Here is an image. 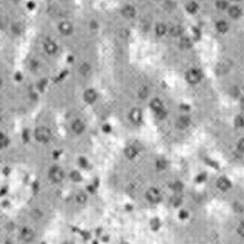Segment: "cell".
<instances>
[{
    "instance_id": "obj_1",
    "label": "cell",
    "mask_w": 244,
    "mask_h": 244,
    "mask_svg": "<svg viewBox=\"0 0 244 244\" xmlns=\"http://www.w3.org/2000/svg\"><path fill=\"white\" fill-rule=\"evenodd\" d=\"M34 137L38 142L41 143H47L51 139V131L48 127L46 126H39L35 129Z\"/></svg>"
},
{
    "instance_id": "obj_2",
    "label": "cell",
    "mask_w": 244,
    "mask_h": 244,
    "mask_svg": "<svg viewBox=\"0 0 244 244\" xmlns=\"http://www.w3.org/2000/svg\"><path fill=\"white\" fill-rule=\"evenodd\" d=\"M49 177L53 182L59 183V182H61L63 180L64 173L60 167H52L49 172Z\"/></svg>"
},
{
    "instance_id": "obj_3",
    "label": "cell",
    "mask_w": 244,
    "mask_h": 244,
    "mask_svg": "<svg viewBox=\"0 0 244 244\" xmlns=\"http://www.w3.org/2000/svg\"><path fill=\"white\" fill-rule=\"evenodd\" d=\"M202 78V74L199 69H190L186 75V80L191 84H195L201 80Z\"/></svg>"
},
{
    "instance_id": "obj_4",
    "label": "cell",
    "mask_w": 244,
    "mask_h": 244,
    "mask_svg": "<svg viewBox=\"0 0 244 244\" xmlns=\"http://www.w3.org/2000/svg\"><path fill=\"white\" fill-rule=\"evenodd\" d=\"M21 238H22V240L26 243L31 242V241L34 239L33 230L30 229V228H28V227L23 228V230L21 231Z\"/></svg>"
},
{
    "instance_id": "obj_5",
    "label": "cell",
    "mask_w": 244,
    "mask_h": 244,
    "mask_svg": "<svg viewBox=\"0 0 244 244\" xmlns=\"http://www.w3.org/2000/svg\"><path fill=\"white\" fill-rule=\"evenodd\" d=\"M146 197L151 203H158L160 201V194L156 188L148 189V191L146 192Z\"/></svg>"
},
{
    "instance_id": "obj_6",
    "label": "cell",
    "mask_w": 244,
    "mask_h": 244,
    "mask_svg": "<svg viewBox=\"0 0 244 244\" xmlns=\"http://www.w3.org/2000/svg\"><path fill=\"white\" fill-rule=\"evenodd\" d=\"M83 97H84V100L86 103L92 104V103H94V101L96 100V98H97V93H96V91L94 89H87L84 92Z\"/></svg>"
},
{
    "instance_id": "obj_7",
    "label": "cell",
    "mask_w": 244,
    "mask_h": 244,
    "mask_svg": "<svg viewBox=\"0 0 244 244\" xmlns=\"http://www.w3.org/2000/svg\"><path fill=\"white\" fill-rule=\"evenodd\" d=\"M59 30H60V32L63 34V35H71V34L72 33L74 28H72V25L71 23L63 22L59 25Z\"/></svg>"
},
{
    "instance_id": "obj_8",
    "label": "cell",
    "mask_w": 244,
    "mask_h": 244,
    "mask_svg": "<svg viewBox=\"0 0 244 244\" xmlns=\"http://www.w3.org/2000/svg\"><path fill=\"white\" fill-rule=\"evenodd\" d=\"M129 118H130V120L133 123H140L141 120H142V112H141V110L137 109V108L133 109L130 111Z\"/></svg>"
},
{
    "instance_id": "obj_9",
    "label": "cell",
    "mask_w": 244,
    "mask_h": 244,
    "mask_svg": "<svg viewBox=\"0 0 244 244\" xmlns=\"http://www.w3.org/2000/svg\"><path fill=\"white\" fill-rule=\"evenodd\" d=\"M72 130L76 133H78V135H80V133H82L85 130V124L83 123V121L78 119L72 123Z\"/></svg>"
},
{
    "instance_id": "obj_10",
    "label": "cell",
    "mask_w": 244,
    "mask_h": 244,
    "mask_svg": "<svg viewBox=\"0 0 244 244\" xmlns=\"http://www.w3.org/2000/svg\"><path fill=\"white\" fill-rule=\"evenodd\" d=\"M45 50L47 51L48 54H55L57 51V45L53 41H48L45 42Z\"/></svg>"
},
{
    "instance_id": "obj_11",
    "label": "cell",
    "mask_w": 244,
    "mask_h": 244,
    "mask_svg": "<svg viewBox=\"0 0 244 244\" xmlns=\"http://www.w3.org/2000/svg\"><path fill=\"white\" fill-rule=\"evenodd\" d=\"M122 15L124 16L125 18H127V19L133 18V17H135V15H136L135 7L131 6V5H126V6L122 9Z\"/></svg>"
},
{
    "instance_id": "obj_12",
    "label": "cell",
    "mask_w": 244,
    "mask_h": 244,
    "mask_svg": "<svg viewBox=\"0 0 244 244\" xmlns=\"http://www.w3.org/2000/svg\"><path fill=\"white\" fill-rule=\"evenodd\" d=\"M230 186H231L230 181L228 180L227 178H224V177H221V178H219L218 180H217V187H218L219 189L227 190L228 188H230Z\"/></svg>"
},
{
    "instance_id": "obj_13",
    "label": "cell",
    "mask_w": 244,
    "mask_h": 244,
    "mask_svg": "<svg viewBox=\"0 0 244 244\" xmlns=\"http://www.w3.org/2000/svg\"><path fill=\"white\" fill-rule=\"evenodd\" d=\"M189 125V118L188 117H180L177 120V127L184 129Z\"/></svg>"
},
{
    "instance_id": "obj_14",
    "label": "cell",
    "mask_w": 244,
    "mask_h": 244,
    "mask_svg": "<svg viewBox=\"0 0 244 244\" xmlns=\"http://www.w3.org/2000/svg\"><path fill=\"white\" fill-rule=\"evenodd\" d=\"M124 153H125V156H126L127 158H129V159H133V158H135L136 155H137V150L135 149V147L128 146L127 148H125Z\"/></svg>"
},
{
    "instance_id": "obj_15",
    "label": "cell",
    "mask_w": 244,
    "mask_h": 244,
    "mask_svg": "<svg viewBox=\"0 0 244 244\" xmlns=\"http://www.w3.org/2000/svg\"><path fill=\"white\" fill-rule=\"evenodd\" d=\"M150 107H151L155 112H157L162 109V104L158 98H154V100H152L151 103H150Z\"/></svg>"
},
{
    "instance_id": "obj_16",
    "label": "cell",
    "mask_w": 244,
    "mask_h": 244,
    "mask_svg": "<svg viewBox=\"0 0 244 244\" xmlns=\"http://www.w3.org/2000/svg\"><path fill=\"white\" fill-rule=\"evenodd\" d=\"M76 200L79 204H85L87 202V195L85 192L80 191V192H78L76 195Z\"/></svg>"
},
{
    "instance_id": "obj_17",
    "label": "cell",
    "mask_w": 244,
    "mask_h": 244,
    "mask_svg": "<svg viewBox=\"0 0 244 244\" xmlns=\"http://www.w3.org/2000/svg\"><path fill=\"white\" fill-rule=\"evenodd\" d=\"M155 31H156V34L159 36L163 35V34L166 33V31H167V27H166L165 24L162 23H159L156 25V28H155Z\"/></svg>"
},
{
    "instance_id": "obj_18",
    "label": "cell",
    "mask_w": 244,
    "mask_h": 244,
    "mask_svg": "<svg viewBox=\"0 0 244 244\" xmlns=\"http://www.w3.org/2000/svg\"><path fill=\"white\" fill-rule=\"evenodd\" d=\"M170 33L172 36H179L182 33V28L180 26H172L170 28Z\"/></svg>"
},
{
    "instance_id": "obj_19",
    "label": "cell",
    "mask_w": 244,
    "mask_h": 244,
    "mask_svg": "<svg viewBox=\"0 0 244 244\" xmlns=\"http://www.w3.org/2000/svg\"><path fill=\"white\" fill-rule=\"evenodd\" d=\"M90 65L88 63H83L81 65V67H80V72L83 75V76H88V75L90 74Z\"/></svg>"
},
{
    "instance_id": "obj_20",
    "label": "cell",
    "mask_w": 244,
    "mask_h": 244,
    "mask_svg": "<svg viewBox=\"0 0 244 244\" xmlns=\"http://www.w3.org/2000/svg\"><path fill=\"white\" fill-rule=\"evenodd\" d=\"M9 144V138H7L5 135H3V133H0V148L6 147Z\"/></svg>"
},
{
    "instance_id": "obj_21",
    "label": "cell",
    "mask_w": 244,
    "mask_h": 244,
    "mask_svg": "<svg viewBox=\"0 0 244 244\" xmlns=\"http://www.w3.org/2000/svg\"><path fill=\"white\" fill-rule=\"evenodd\" d=\"M229 14L232 18H238L240 16V9L237 6H232L229 9Z\"/></svg>"
},
{
    "instance_id": "obj_22",
    "label": "cell",
    "mask_w": 244,
    "mask_h": 244,
    "mask_svg": "<svg viewBox=\"0 0 244 244\" xmlns=\"http://www.w3.org/2000/svg\"><path fill=\"white\" fill-rule=\"evenodd\" d=\"M216 28L219 32H226L228 30V28H229V26H228V24L226 22L220 21V22L216 24Z\"/></svg>"
},
{
    "instance_id": "obj_23",
    "label": "cell",
    "mask_w": 244,
    "mask_h": 244,
    "mask_svg": "<svg viewBox=\"0 0 244 244\" xmlns=\"http://www.w3.org/2000/svg\"><path fill=\"white\" fill-rule=\"evenodd\" d=\"M69 177H71V180L75 181V182H79V181L82 180L81 174L78 172V171H72V172L71 173V175H69Z\"/></svg>"
},
{
    "instance_id": "obj_24",
    "label": "cell",
    "mask_w": 244,
    "mask_h": 244,
    "mask_svg": "<svg viewBox=\"0 0 244 244\" xmlns=\"http://www.w3.org/2000/svg\"><path fill=\"white\" fill-rule=\"evenodd\" d=\"M197 9H198V5L195 2H189L188 4L186 5V9L188 10L189 13H191V14H194V13L197 12Z\"/></svg>"
},
{
    "instance_id": "obj_25",
    "label": "cell",
    "mask_w": 244,
    "mask_h": 244,
    "mask_svg": "<svg viewBox=\"0 0 244 244\" xmlns=\"http://www.w3.org/2000/svg\"><path fill=\"white\" fill-rule=\"evenodd\" d=\"M156 168L158 170H165L167 168V162L165 159H158L156 162Z\"/></svg>"
},
{
    "instance_id": "obj_26",
    "label": "cell",
    "mask_w": 244,
    "mask_h": 244,
    "mask_svg": "<svg viewBox=\"0 0 244 244\" xmlns=\"http://www.w3.org/2000/svg\"><path fill=\"white\" fill-rule=\"evenodd\" d=\"M235 124L237 125V126H239V127L244 126V116H242V115H240V116H237V117H236Z\"/></svg>"
},
{
    "instance_id": "obj_27",
    "label": "cell",
    "mask_w": 244,
    "mask_h": 244,
    "mask_svg": "<svg viewBox=\"0 0 244 244\" xmlns=\"http://www.w3.org/2000/svg\"><path fill=\"white\" fill-rule=\"evenodd\" d=\"M139 96L141 98H146L148 96V89H147V87H142L139 90Z\"/></svg>"
},
{
    "instance_id": "obj_28",
    "label": "cell",
    "mask_w": 244,
    "mask_h": 244,
    "mask_svg": "<svg viewBox=\"0 0 244 244\" xmlns=\"http://www.w3.org/2000/svg\"><path fill=\"white\" fill-rule=\"evenodd\" d=\"M150 226H151V228L153 230H157L158 228H159V226H160L159 220H158L157 218H153L151 221H150Z\"/></svg>"
},
{
    "instance_id": "obj_29",
    "label": "cell",
    "mask_w": 244,
    "mask_h": 244,
    "mask_svg": "<svg viewBox=\"0 0 244 244\" xmlns=\"http://www.w3.org/2000/svg\"><path fill=\"white\" fill-rule=\"evenodd\" d=\"M155 115H156V117L158 118V119H165V117L167 116V113H166V111L163 109L162 110H159V111H157V112H155Z\"/></svg>"
},
{
    "instance_id": "obj_30",
    "label": "cell",
    "mask_w": 244,
    "mask_h": 244,
    "mask_svg": "<svg viewBox=\"0 0 244 244\" xmlns=\"http://www.w3.org/2000/svg\"><path fill=\"white\" fill-rule=\"evenodd\" d=\"M180 45H181L182 48H189L190 47V41H189V38H187V37H183V38L181 39Z\"/></svg>"
},
{
    "instance_id": "obj_31",
    "label": "cell",
    "mask_w": 244,
    "mask_h": 244,
    "mask_svg": "<svg viewBox=\"0 0 244 244\" xmlns=\"http://www.w3.org/2000/svg\"><path fill=\"white\" fill-rule=\"evenodd\" d=\"M172 188L175 190V191H180V190L183 188V185H182L181 182H175L174 184H172Z\"/></svg>"
},
{
    "instance_id": "obj_32",
    "label": "cell",
    "mask_w": 244,
    "mask_h": 244,
    "mask_svg": "<svg viewBox=\"0 0 244 244\" xmlns=\"http://www.w3.org/2000/svg\"><path fill=\"white\" fill-rule=\"evenodd\" d=\"M31 215L33 216V218H35V219H38V218H41L42 215V213L41 212V211L38 210V209H34L33 211H32V213H31Z\"/></svg>"
},
{
    "instance_id": "obj_33",
    "label": "cell",
    "mask_w": 244,
    "mask_h": 244,
    "mask_svg": "<svg viewBox=\"0 0 244 244\" xmlns=\"http://www.w3.org/2000/svg\"><path fill=\"white\" fill-rule=\"evenodd\" d=\"M79 163H80V166H81L82 168H86L88 166V162H87V159L85 157H80L79 158Z\"/></svg>"
},
{
    "instance_id": "obj_34",
    "label": "cell",
    "mask_w": 244,
    "mask_h": 244,
    "mask_svg": "<svg viewBox=\"0 0 244 244\" xmlns=\"http://www.w3.org/2000/svg\"><path fill=\"white\" fill-rule=\"evenodd\" d=\"M216 5H217V7H218V9H224L228 6V3H227V1H217Z\"/></svg>"
},
{
    "instance_id": "obj_35",
    "label": "cell",
    "mask_w": 244,
    "mask_h": 244,
    "mask_svg": "<svg viewBox=\"0 0 244 244\" xmlns=\"http://www.w3.org/2000/svg\"><path fill=\"white\" fill-rule=\"evenodd\" d=\"M172 203L174 206H179L181 204V198L180 197H174L172 199Z\"/></svg>"
},
{
    "instance_id": "obj_36",
    "label": "cell",
    "mask_w": 244,
    "mask_h": 244,
    "mask_svg": "<svg viewBox=\"0 0 244 244\" xmlns=\"http://www.w3.org/2000/svg\"><path fill=\"white\" fill-rule=\"evenodd\" d=\"M13 31H14V33L15 34H20V31H21V29H20V26L18 25V24H15V25H13Z\"/></svg>"
},
{
    "instance_id": "obj_37",
    "label": "cell",
    "mask_w": 244,
    "mask_h": 244,
    "mask_svg": "<svg viewBox=\"0 0 244 244\" xmlns=\"http://www.w3.org/2000/svg\"><path fill=\"white\" fill-rule=\"evenodd\" d=\"M187 216H188V213L184 210H181L180 213H179V217H180L181 219H185V218H187Z\"/></svg>"
},
{
    "instance_id": "obj_38",
    "label": "cell",
    "mask_w": 244,
    "mask_h": 244,
    "mask_svg": "<svg viewBox=\"0 0 244 244\" xmlns=\"http://www.w3.org/2000/svg\"><path fill=\"white\" fill-rule=\"evenodd\" d=\"M238 233H239V235L244 237V224H241L240 226L238 227Z\"/></svg>"
},
{
    "instance_id": "obj_39",
    "label": "cell",
    "mask_w": 244,
    "mask_h": 244,
    "mask_svg": "<svg viewBox=\"0 0 244 244\" xmlns=\"http://www.w3.org/2000/svg\"><path fill=\"white\" fill-rule=\"evenodd\" d=\"M238 149L241 150V151H244V139L239 141V143H238Z\"/></svg>"
},
{
    "instance_id": "obj_40",
    "label": "cell",
    "mask_w": 244,
    "mask_h": 244,
    "mask_svg": "<svg viewBox=\"0 0 244 244\" xmlns=\"http://www.w3.org/2000/svg\"><path fill=\"white\" fill-rule=\"evenodd\" d=\"M205 179H206V175H205V174H202V175H199L197 177V182L205 181Z\"/></svg>"
},
{
    "instance_id": "obj_41",
    "label": "cell",
    "mask_w": 244,
    "mask_h": 244,
    "mask_svg": "<svg viewBox=\"0 0 244 244\" xmlns=\"http://www.w3.org/2000/svg\"><path fill=\"white\" fill-rule=\"evenodd\" d=\"M103 130L104 133H110V131H111V126H110L109 124H104L103 126Z\"/></svg>"
},
{
    "instance_id": "obj_42",
    "label": "cell",
    "mask_w": 244,
    "mask_h": 244,
    "mask_svg": "<svg viewBox=\"0 0 244 244\" xmlns=\"http://www.w3.org/2000/svg\"><path fill=\"white\" fill-rule=\"evenodd\" d=\"M90 27H91V29H96V28L98 27V25H97V23H96L95 21H91Z\"/></svg>"
},
{
    "instance_id": "obj_43",
    "label": "cell",
    "mask_w": 244,
    "mask_h": 244,
    "mask_svg": "<svg viewBox=\"0 0 244 244\" xmlns=\"http://www.w3.org/2000/svg\"><path fill=\"white\" fill-rule=\"evenodd\" d=\"M192 31H194V34H195V37H197V38H199V36H200L199 30H198V29H195V28H194V29H192Z\"/></svg>"
},
{
    "instance_id": "obj_44",
    "label": "cell",
    "mask_w": 244,
    "mask_h": 244,
    "mask_svg": "<svg viewBox=\"0 0 244 244\" xmlns=\"http://www.w3.org/2000/svg\"><path fill=\"white\" fill-rule=\"evenodd\" d=\"M27 6H28V9H33L34 7H35V4L33 3V2H28V4H27Z\"/></svg>"
},
{
    "instance_id": "obj_45",
    "label": "cell",
    "mask_w": 244,
    "mask_h": 244,
    "mask_svg": "<svg viewBox=\"0 0 244 244\" xmlns=\"http://www.w3.org/2000/svg\"><path fill=\"white\" fill-rule=\"evenodd\" d=\"M180 108H181L182 110H184V111H188V110H189V107H188V106H185V104H181Z\"/></svg>"
},
{
    "instance_id": "obj_46",
    "label": "cell",
    "mask_w": 244,
    "mask_h": 244,
    "mask_svg": "<svg viewBox=\"0 0 244 244\" xmlns=\"http://www.w3.org/2000/svg\"><path fill=\"white\" fill-rule=\"evenodd\" d=\"M16 80H21V75L20 74L16 75Z\"/></svg>"
},
{
    "instance_id": "obj_47",
    "label": "cell",
    "mask_w": 244,
    "mask_h": 244,
    "mask_svg": "<svg viewBox=\"0 0 244 244\" xmlns=\"http://www.w3.org/2000/svg\"><path fill=\"white\" fill-rule=\"evenodd\" d=\"M1 84H2V79L0 78V86H1Z\"/></svg>"
},
{
    "instance_id": "obj_48",
    "label": "cell",
    "mask_w": 244,
    "mask_h": 244,
    "mask_svg": "<svg viewBox=\"0 0 244 244\" xmlns=\"http://www.w3.org/2000/svg\"><path fill=\"white\" fill-rule=\"evenodd\" d=\"M62 244H72V243H71V242H64V243H62Z\"/></svg>"
},
{
    "instance_id": "obj_49",
    "label": "cell",
    "mask_w": 244,
    "mask_h": 244,
    "mask_svg": "<svg viewBox=\"0 0 244 244\" xmlns=\"http://www.w3.org/2000/svg\"><path fill=\"white\" fill-rule=\"evenodd\" d=\"M121 244H129V243H127V242H122Z\"/></svg>"
}]
</instances>
